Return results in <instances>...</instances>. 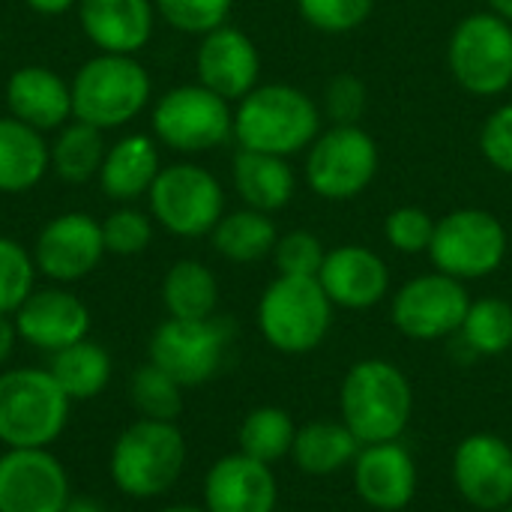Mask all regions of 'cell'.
Returning a JSON list of instances; mask_svg holds the SVG:
<instances>
[{"label":"cell","mask_w":512,"mask_h":512,"mask_svg":"<svg viewBox=\"0 0 512 512\" xmlns=\"http://www.w3.org/2000/svg\"><path fill=\"white\" fill-rule=\"evenodd\" d=\"M339 414L363 447L399 441L414 417V387L396 363L360 360L342 378Z\"/></svg>","instance_id":"6da1fadb"},{"label":"cell","mask_w":512,"mask_h":512,"mask_svg":"<svg viewBox=\"0 0 512 512\" xmlns=\"http://www.w3.org/2000/svg\"><path fill=\"white\" fill-rule=\"evenodd\" d=\"M321 132V105L294 84H258L234 108L240 150L294 156L306 153Z\"/></svg>","instance_id":"7a4b0ae2"},{"label":"cell","mask_w":512,"mask_h":512,"mask_svg":"<svg viewBox=\"0 0 512 512\" xmlns=\"http://www.w3.org/2000/svg\"><path fill=\"white\" fill-rule=\"evenodd\" d=\"M72 120L111 132L138 120L153 102V78L132 54L96 51L84 60L72 81Z\"/></svg>","instance_id":"3957f363"},{"label":"cell","mask_w":512,"mask_h":512,"mask_svg":"<svg viewBox=\"0 0 512 512\" xmlns=\"http://www.w3.org/2000/svg\"><path fill=\"white\" fill-rule=\"evenodd\" d=\"M186 438L177 423L135 420L129 423L108 456V474L117 492L132 501H153L174 489L186 468Z\"/></svg>","instance_id":"277c9868"},{"label":"cell","mask_w":512,"mask_h":512,"mask_svg":"<svg viewBox=\"0 0 512 512\" xmlns=\"http://www.w3.org/2000/svg\"><path fill=\"white\" fill-rule=\"evenodd\" d=\"M72 399L39 366L0 369V444L6 450L51 447L69 423Z\"/></svg>","instance_id":"5b68a950"},{"label":"cell","mask_w":512,"mask_h":512,"mask_svg":"<svg viewBox=\"0 0 512 512\" xmlns=\"http://www.w3.org/2000/svg\"><path fill=\"white\" fill-rule=\"evenodd\" d=\"M333 303L315 276H276L258 300V330L279 354H312L333 327Z\"/></svg>","instance_id":"8992f818"},{"label":"cell","mask_w":512,"mask_h":512,"mask_svg":"<svg viewBox=\"0 0 512 512\" xmlns=\"http://www.w3.org/2000/svg\"><path fill=\"white\" fill-rule=\"evenodd\" d=\"M153 138L183 156L210 153L234 138V108L204 84H177L150 108Z\"/></svg>","instance_id":"52a82bcc"},{"label":"cell","mask_w":512,"mask_h":512,"mask_svg":"<svg viewBox=\"0 0 512 512\" xmlns=\"http://www.w3.org/2000/svg\"><path fill=\"white\" fill-rule=\"evenodd\" d=\"M147 213L171 237H210L225 216V189L210 168L198 162H171L162 165L147 192Z\"/></svg>","instance_id":"ba28073f"},{"label":"cell","mask_w":512,"mask_h":512,"mask_svg":"<svg viewBox=\"0 0 512 512\" xmlns=\"http://www.w3.org/2000/svg\"><path fill=\"white\" fill-rule=\"evenodd\" d=\"M447 66L456 84L480 99L512 87V24L495 12L465 15L447 42Z\"/></svg>","instance_id":"9c48e42d"},{"label":"cell","mask_w":512,"mask_h":512,"mask_svg":"<svg viewBox=\"0 0 512 512\" xmlns=\"http://www.w3.org/2000/svg\"><path fill=\"white\" fill-rule=\"evenodd\" d=\"M507 249V228L492 210L459 207L438 219L426 255L438 273H447L459 282H474L501 270Z\"/></svg>","instance_id":"30bf717a"},{"label":"cell","mask_w":512,"mask_h":512,"mask_svg":"<svg viewBox=\"0 0 512 512\" xmlns=\"http://www.w3.org/2000/svg\"><path fill=\"white\" fill-rule=\"evenodd\" d=\"M381 153L363 126H330L306 150V186L324 201H354L378 177Z\"/></svg>","instance_id":"8fae6325"},{"label":"cell","mask_w":512,"mask_h":512,"mask_svg":"<svg viewBox=\"0 0 512 512\" xmlns=\"http://www.w3.org/2000/svg\"><path fill=\"white\" fill-rule=\"evenodd\" d=\"M234 342V324L228 318H165L150 336V363L165 369L183 387H201L213 381Z\"/></svg>","instance_id":"7c38bea8"},{"label":"cell","mask_w":512,"mask_h":512,"mask_svg":"<svg viewBox=\"0 0 512 512\" xmlns=\"http://www.w3.org/2000/svg\"><path fill=\"white\" fill-rule=\"evenodd\" d=\"M468 306L471 294L465 282L432 270L408 279L393 294L390 318L402 336L414 342H438L447 336H459Z\"/></svg>","instance_id":"4fadbf2b"},{"label":"cell","mask_w":512,"mask_h":512,"mask_svg":"<svg viewBox=\"0 0 512 512\" xmlns=\"http://www.w3.org/2000/svg\"><path fill=\"white\" fill-rule=\"evenodd\" d=\"M30 252L39 276H45L51 285H72L87 279L108 255L102 222L84 210L57 213L54 219H48L39 228Z\"/></svg>","instance_id":"5bb4252c"},{"label":"cell","mask_w":512,"mask_h":512,"mask_svg":"<svg viewBox=\"0 0 512 512\" xmlns=\"http://www.w3.org/2000/svg\"><path fill=\"white\" fill-rule=\"evenodd\" d=\"M69 498V474L48 447L0 456V512H63Z\"/></svg>","instance_id":"9a60e30c"},{"label":"cell","mask_w":512,"mask_h":512,"mask_svg":"<svg viewBox=\"0 0 512 512\" xmlns=\"http://www.w3.org/2000/svg\"><path fill=\"white\" fill-rule=\"evenodd\" d=\"M453 486L474 510L498 512L512 504V447L492 432H474L453 453Z\"/></svg>","instance_id":"2e32d148"},{"label":"cell","mask_w":512,"mask_h":512,"mask_svg":"<svg viewBox=\"0 0 512 512\" xmlns=\"http://www.w3.org/2000/svg\"><path fill=\"white\" fill-rule=\"evenodd\" d=\"M12 321L18 339L42 354H57L90 336V309L66 285L36 288Z\"/></svg>","instance_id":"e0dca14e"},{"label":"cell","mask_w":512,"mask_h":512,"mask_svg":"<svg viewBox=\"0 0 512 512\" xmlns=\"http://www.w3.org/2000/svg\"><path fill=\"white\" fill-rule=\"evenodd\" d=\"M198 39H201L195 51L198 84L219 93L228 102H240L246 93L258 87L261 54L249 33H243L234 24H222Z\"/></svg>","instance_id":"ac0fdd59"},{"label":"cell","mask_w":512,"mask_h":512,"mask_svg":"<svg viewBox=\"0 0 512 512\" xmlns=\"http://www.w3.org/2000/svg\"><path fill=\"white\" fill-rule=\"evenodd\" d=\"M351 480L357 498L366 507L378 512H399L417 498L420 471L408 447H402L399 441H387L360 447L351 465Z\"/></svg>","instance_id":"d6986e66"},{"label":"cell","mask_w":512,"mask_h":512,"mask_svg":"<svg viewBox=\"0 0 512 512\" xmlns=\"http://www.w3.org/2000/svg\"><path fill=\"white\" fill-rule=\"evenodd\" d=\"M201 495L207 512H276L279 483L273 465L237 450L210 465Z\"/></svg>","instance_id":"ffe728a7"},{"label":"cell","mask_w":512,"mask_h":512,"mask_svg":"<svg viewBox=\"0 0 512 512\" xmlns=\"http://www.w3.org/2000/svg\"><path fill=\"white\" fill-rule=\"evenodd\" d=\"M318 282L333 306L363 312L378 306L390 294V267L375 249L348 243L327 249Z\"/></svg>","instance_id":"44dd1931"},{"label":"cell","mask_w":512,"mask_h":512,"mask_svg":"<svg viewBox=\"0 0 512 512\" xmlns=\"http://www.w3.org/2000/svg\"><path fill=\"white\" fill-rule=\"evenodd\" d=\"M75 15L96 51L132 57L147 48L159 18L153 0H78Z\"/></svg>","instance_id":"7402d4cb"},{"label":"cell","mask_w":512,"mask_h":512,"mask_svg":"<svg viewBox=\"0 0 512 512\" xmlns=\"http://www.w3.org/2000/svg\"><path fill=\"white\" fill-rule=\"evenodd\" d=\"M6 108L15 120L48 135L72 120V90L69 81L42 63L18 66L3 87Z\"/></svg>","instance_id":"603a6c76"},{"label":"cell","mask_w":512,"mask_h":512,"mask_svg":"<svg viewBox=\"0 0 512 512\" xmlns=\"http://www.w3.org/2000/svg\"><path fill=\"white\" fill-rule=\"evenodd\" d=\"M162 171V144L147 132H126L108 144L96 183L114 204H135L147 198Z\"/></svg>","instance_id":"cb8c5ba5"},{"label":"cell","mask_w":512,"mask_h":512,"mask_svg":"<svg viewBox=\"0 0 512 512\" xmlns=\"http://www.w3.org/2000/svg\"><path fill=\"white\" fill-rule=\"evenodd\" d=\"M231 180L243 207H252L270 216L285 210L297 192V174L291 162L273 153L237 150L234 165H231Z\"/></svg>","instance_id":"d4e9b609"},{"label":"cell","mask_w":512,"mask_h":512,"mask_svg":"<svg viewBox=\"0 0 512 512\" xmlns=\"http://www.w3.org/2000/svg\"><path fill=\"white\" fill-rule=\"evenodd\" d=\"M51 171L48 138L33 126L0 117V195H24L36 189Z\"/></svg>","instance_id":"484cf974"},{"label":"cell","mask_w":512,"mask_h":512,"mask_svg":"<svg viewBox=\"0 0 512 512\" xmlns=\"http://www.w3.org/2000/svg\"><path fill=\"white\" fill-rule=\"evenodd\" d=\"M360 447L342 420H312L297 429L291 459L306 477H333L354 465Z\"/></svg>","instance_id":"4316f807"},{"label":"cell","mask_w":512,"mask_h":512,"mask_svg":"<svg viewBox=\"0 0 512 512\" xmlns=\"http://www.w3.org/2000/svg\"><path fill=\"white\" fill-rule=\"evenodd\" d=\"M279 240V228L270 213L240 207V210H225V216L216 222L210 243L216 255H222L231 264H258L264 258H273Z\"/></svg>","instance_id":"83f0119b"},{"label":"cell","mask_w":512,"mask_h":512,"mask_svg":"<svg viewBox=\"0 0 512 512\" xmlns=\"http://www.w3.org/2000/svg\"><path fill=\"white\" fill-rule=\"evenodd\" d=\"M162 306L168 318H183V321L213 318L219 306L216 273L195 258L174 261L162 279Z\"/></svg>","instance_id":"f1b7e54d"},{"label":"cell","mask_w":512,"mask_h":512,"mask_svg":"<svg viewBox=\"0 0 512 512\" xmlns=\"http://www.w3.org/2000/svg\"><path fill=\"white\" fill-rule=\"evenodd\" d=\"M108 141L102 129H93L81 120H69L54 132L48 141V156H51V171L57 180L69 186L90 183L105 159Z\"/></svg>","instance_id":"f546056e"},{"label":"cell","mask_w":512,"mask_h":512,"mask_svg":"<svg viewBox=\"0 0 512 512\" xmlns=\"http://www.w3.org/2000/svg\"><path fill=\"white\" fill-rule=\"evenodd\" d=\"M48 372L54 375V381L72 402H87V399H96L108 387L114 366H111V354L87 336L51 354Z\"/></svg>","instance_id":"4dcf8cb0"},{"label":"cell","mask_w":512,"mask_h":512,"mask_svg":"<svg viewBox=\"0 0 512 512\" xmlns=\"http://www.w3.org/2000/svg\"><path fill=\"white\" fill-rule=\"evenodd\" d=\"M294 438H297L294 417L276 405H261V408L249 411L237 432L240 453H246L264 465H276L285 456H291Z\"/></svg>","instance_id":"1f68e13d"},{"label":"cell","mask_w":512,"mask_h":512,"mask_svg":"<svg viewBox=\"0 0 512 512\" xmlns=\"http://www.w3.org/2000/svg\"><path fill=\"white\" fill-rule=\"evenodd\" d=\"M474 357H501L512 348V303L504 297L471 300L459 330Z\"/></svg>","instance_id":"d6a6232c"},{"label":"cell","mask_w":512,"mask_h":512,"mask_svg":"<svg viewBox=\"0 0 512 512\" xmlns=\"http://www.w3.org/2000/svg\"><path fill=\"white\" fill-rule=\"evenodd\" d=\"M183 384H177L165 369L156 363H144L129 378V399L144 420H165L174 423L183 414Z\"/></svg>","instance_id":"836d02e7"},{"label":"cell","mask_w":512,"mask_h":512,"mask_svg":"<svg viewBox=\"0 0 512 512\" xmlns=\"http://www.w3.org/2000/svg\"><path fill=\"white\" fill-rule=\"evenodd\" d=\"M36 261L15 237L0 234V315H15L21 303L36 291Z\"/></svg>","instance_id":"e575fe53"},{"label":"cell","mask_w":512,"mask_h":512,"mask_svg":"<svg viewBox=\"0 0 512 512\" xmlns=\"http://www.w3.org/2000/svg\"><path fill=\"white\" fill-rule=\"evenodd\" d=\"M153 231H156L153 216L135 204H117L102 219L105 252L117 258H132V255L147 252V246L153 243Z\"/></svg>","instance_id":"d590c367"},{"label":"cell","mask_w":512,"mask_h":512,"mask_svg":"<svg viewBox=\"0 0 512 512\" xmlns=\"http://www.w3.org/2000/svg\"><path fill=\"white\" fill-rule=\"evenodd\" d=\"M156 15L177 33L204 36L222 24L234 9V0H153Z\"/></svg>","instance_id":"8d00e7d4"},{"label":"cell","mask_w":512,"mask_h":512,"mask_svg":"<svg viewBox=\"0 0 512 512\" xmlns=\"http://www.w3.org/2000/svg\"><path fill=\"white\" fill-rule=\"evenodd\" d=\"M297 9L309 27L330 36H342L354 33L372 18L375 0H297Z\"/></svg>","instance_id":"74e56055"},{"label":"cell","mask_w":512,"mask_h":512,"mask_svg":"<svg viewBox=\"0 0 512 512\" xmlns=\"http://www.w3.org/2000/svg\"><path fill=\"white\" fill-rule=\"evenodd\" d=\"M435 225H438V219H432L429 210H423L417 204H402L387 213L384 240L402 255H420V252H429Z\"/></svg>","instance_id":"f35d334b"},{"label":"cell","mask_w":512,"mask_h":512,"mask_svg":"<svg viewBox=\"0 0 512 512\" xmlns=\"http://www.w3.org/2000/svg\"><path fill=\"white\" fill-rule=\"evenodd\" d=\"M324 114L330 117V126H360L366 108H369V87L354 72H336L324 87Z\"/></svg>","instance_id":"ab89813d"},{"label":"cell","mask_w":512,"mask_h":512,"mask_svg":"<svg viewBox=\"0 0 512 512\" xmlns=\"http://www.w3.org/2000/svg\"><path fill=\"white\" fill-rule=\"evenodd\" d=\"M324 258H327V249H324L321 237L306 228L279 234L276 249H273V261L282 276H315L318 279Z\"/></svg>","instance_id":"60d3db41"},{"label":"cell","mask_w":512,"mask_h":512,"mask_svg":"<svg viewBox=\"0 0 512 512\" xmlns=\"http://www.w3.org/2000/svg\"><path fill=\"white\" fill-rule=\"evenodd\" d=\"M480 153L486 162L512 177V102L498 105L480 126Z\"/></svg>","instance_id":"b9f144b4"},{"label":"cell","mask_w":512,"mask_h":512,"mask_svg":"<svg viewBox=\"0 0 512 512\" xmlns=\"http://www.w3.org/2000/svg\"><path fill=\"white\" fill-rule=\"evenodd\" d=\"M18 342H21V339H18V330H15L12 315H0V369L12 360Z\"/></svg>","instance_id":"7bdbcfd3"},{"label":"cell","mask_w":512,"mask_h":512,"mask_svg":"<svg viewBox=\"0 0 512 512\" xmlns=\"http://www.w3.org/2000/svg\"><path fill=\"white\" fill-rule=\"evenodd\" d=\"M24 6L36 15H45V18H57V15H66L78 6V0H24Z\"/></svg>","instance_id":"ee69618b"},{"label":"cell","mask_w":512,"mask_h":512,"mask_svg":"<svg viewBox=\"0 0 512 512\" xmlns=\"http://www.w3.org/2000/svg\"><path fill=\"white\" fill-rule=\"evenodd\" d=\"M63 512H108L99 501H93V498H69V504H66V510Z\"/></svg>","instance_id":"f6af8a7d"},{"label":"cell","mask_w":512,"mask_h":512,"mask_svg":"<svg viewBox=\"0 0 512 512\" xmlns=\"http://www.w3.org/2000/svg\"><path fill=\"white\" fill-rule=\"evenodd\" d=\"M486 3H489V12H495L498 18L512 24V0H486Z\"/></svg>","instance_id":"bcb514c9"},{"label":"cell","mask_w":512,"mask_h":512,"mask_svg":"<svg viewBox=\"0 0 512 512\" xmlns=\"http://www.w3.org/2000/svg\"><path fill=\"white\" fill-rule=\"evenodd\" d=\"M159 512H207L204 507H192V504H174V507H165Z\"/></svg>","instance_id":"7dc6e473"},{"label":"cell","mask_w":512,"mask_h":512,"mask_svg":"<svg viewBox=\"0 0 512 512\" xmlns=\"http://www.w3.org/2000/svg\"><path fill=\"white\" fill-rule=\"evenodd\" d=\"M498 512H512V504H507V507H504V510H498Z\"/></svg>","instance_id":"c3c4849f"},{"label":"cell","mask_w":512,"mask_h":512,"mask_svg":"<svg viewBox=\"0 0 512 512\" xmlns=\"http://www.w3.org/2000/svg\"><path fill=\"white\" fill-rule=\"evenodd\" d=\"M0 42H3V27H0Z\"/></svg>","instance_id":"681fc988"}]
</instances>
